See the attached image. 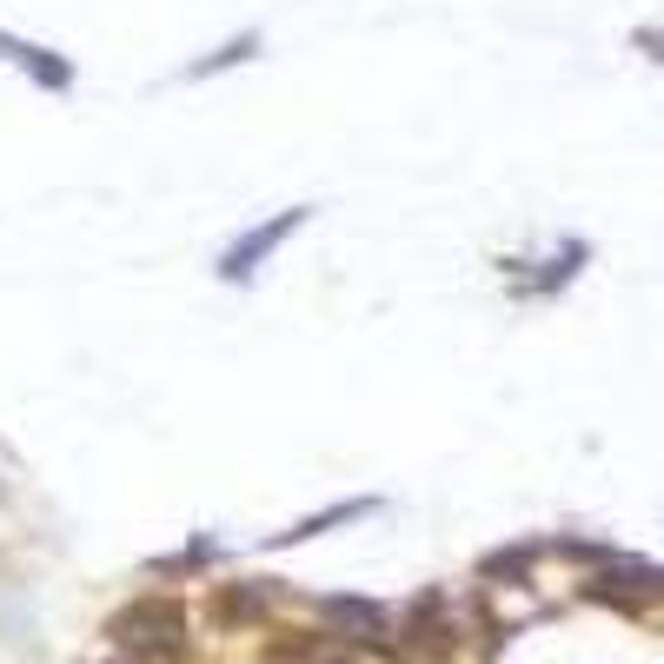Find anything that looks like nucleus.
I'll return each mask as SVG.
<instances>
[{
	"instance_id": "1",
	"label": "nucleus",
	"mask_w": 664,
	"mask_h": 664,
	"mask_svg": "<svg viewBox=\"0 0 664 664\" xmlns=\"http://www.w3.org/2000/svg\"><path fill=\"white\" fill-rule=\"evenodd\" d=\"M293 226H299V213H279V219H273V226H259V233H253L246 246H233V253H226V279L253 273V259H259V253H273V246H279V239H286Z\"/></svg>"
},
{
	"instance_id": "2",
	"label": "nucleus",
	"mask_w": 664,
	"mask_h": 664,
	"mask_svg": "<svg viewBox=\"0 0 664 664\" xmlns=\"http://www.w3.org/2000/svg\"><path fill=\"white\" fill-rule=\"evenodd\" d=\"M0 47H7V53H13L20 67H33V73H40L47 86H67V67H60V60H40V47H20V40H0Z\"/></svg>"
}]
</instances>
